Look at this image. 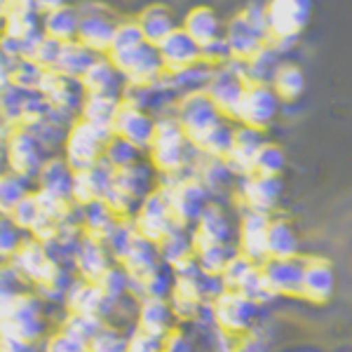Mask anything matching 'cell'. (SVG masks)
<instances>
[{
  "label": "cell",
  "instance_id": "1",
  "mask_svg": "<svg viewBox=\"0 0 352 352\" xmlns=\"http://www.w3.org/2000/svg\"><path fill=\"white\" fill-rule=\"evenodd\" d=\"M195 155L192 146L186 139L181 124L172 116L155 118V132L148 146L151 167L160 174V179H179L188 174L190 160Z\"/></svg>",
  "mask_w": 352,
  "mask_h": 352
},
{
  "label": "cell",
  "instance_id": "2",
  "mask_svg": "<svg viewBox=\"0 0 352 352\" xmlns=\"http://www.w3.org/2000/svg\"><path fill=\"white\" fill-rule=\"evenodd\" d=\"M50 333L47 303H43L31 289H24L0 308V336L24 343H43Z\"/></svg>",
  "mask_w": 352,
  "mask_h": 352
},
{
  "label": "cell",
  "instance_id": "3",
  "mask_svg": "<svg viewBox=\"0 0 352 352\" xmlns=\"http://www.w3.org/2000/svg\"><path fill=\"white\" fill-rule=\"evenodd\" d=\"M111 136L113 134L106 132V129H99L94 124L76 118L71 122V127L66 129L64 144H61V157L73 172L92 169L96 164H101L104 148L111 141Z\"/></svg>",
  "mask_w": 352,
  "mask_h": 352
},
{
  "label": "cell",
  "instance_id": "4",
  "mask_svg": "<svg viewBox=\"0 0 352 352\" xmlns=\"http://www.w3.org/2000/svg\"><path fill=\"white\" fill-rule=\"evenodd\" d=\"M8 265L16 272V277H19L21 285L26 289H38V287L47 285L50 280H54V277L66 268L64 263H59V261H54L50 256V252L45 249L43 242H38L36 237H31V235L24 240L19 252L10 258Z\"/></svg>",
  "mask_w": 352,
  "mask_h": 352
},
{
  "label": "cell",
  "instance_id": "5",
  "mask_svg": "<svg viewBox=\"0 0 352 352\" xmlns=\"http://www.w3.org/2000/svg\"><path fill=\"white\" fill-rule=\"evenodd\" d=\"M47 157L50 153L38 144V139L28 129H10L8 146H5V167H8L10 174L33 184Z\"/></svg>",
  "mask_w": 352,
  "mask_h": 352
},
{
  "label": "cell",
  "instance_id": "6",
  "mask_svg": "<svg viewBox=\"0 0 352 352\" xmlns=\"http://www.w3.org/2000/svg\"><path fill=\"white\" fill-rule=\"evenodd\" d=\"M188 242L192 254H204L209 249L230 247V223L226 219V209L221 204L207 202V207L200 212L195 223L188 230Z\"/></svg>",
  "mask_w": 352,
  "mask_h": 352
},
{
  "label": "cell",
  "instance_id": "7",
  "mask_svg": "<svg viewBox=\"0 0 352 352\" xmlns=\"http://www.w3.org/2000/svg\"><path fill=\"white\" fill-rule=\"evenodd\" d=\"M78 12H80V26H78L76 41L85 45L94 56H109L116 24L104 14V10L92 3L80 5Z\"/></svg>",
  "mask_w": 352,
  "mask_h": 352
},
{
  "label": "cell",
  "instance_id": "8",
  "mask_svg": "<svg viewBox=\"0 0 352 352\" xmlns=\"http://www.w3.org/2000/svg\"><path fill=\"white\" fill-rule=\"evenodd\" d=\"M153 132H155V118H151L148 111L124 104L120 99V109H118V116L113 120V136H120V139L144 153L148 151Z\"/></svg>",
  "mask_w": 352,
  "mask_h": 352
},
{
  "label": "cell",
  "instance_id": "9",
  "mask_svg": "<svg viewBox=\"0 0 352 352\" xmlns=\"http://www.w3.org/2000/svg\"><path fill=\"white\" fill-rule=\"evenodd\" d=\"M66 312H78V315H89V317H99V320L109 322L113 303L101 294V289L96 287V282L80 280V277H73L71 287H68L64 305Z\"/></svg>",
  "mask_w": 352,
  "mask_h": 352
},
{
  "label": "cell",
  "instance_id": "10",
  "mask_svg": "<svg viewBox=\"0 0 352 352\" xmlns=\"http://www.w3.org/2000/svg\"><path fill=\"white\" fill-rule=\"evenodd\" d=\"M111 265H113V256L109 249H106V244L82 235L71 258L73 275L87 282H99V277L104 275Z\"/></svg>",
  "mask_w": 352,
  "mask_h": 352
},
{
  "label": "cell",
  "instance_id": "11",
  "mask_svg": "<svg viewBox=\"0 0 352 352\" xmlns=\"http://www.w3.org/2000/svg\"><path fill=\"white\" fill-rule=\"evenodd\" d=\"M111 184V169L104 164H96L92 169H82V172H73L71 184V202L73 207L85 209L89 204H96L104 200L106 190Z\"/></svg>",
  "mask_w": 352,
  "mask_h": 352
},
{
  "label": "cell",
  "instance_id": "12",
  "mask_svg": "<svg viewBox=\"0 0 352 352\" xmlns=\"http://www.w3.org/2000/svg\"><path fill=\"white\" fill-rule=\"evenodd\" d=\"M174 324L176 322L167 305V298H144L136 303L134 322H132L134 331L160 340Z\"/></svg>",
  "mask_w": 352,
  "mask_h": 352
},
{
  "label": "cell",
  "instance_id": "13",
  "mask_svg": "<svg viewBox=\"0 0 352 352\" xmlns=\"http://www.w3.org/2000/svg\"><path fill=\"white\" fill-rule=\"evenodd\" d=\"M82 94H116L120 96L122 92V78L116 71V66L111 64L109 56H94V61L89 64L87 71L82 73L80 80Z\"/></svg>",
  "mask_w": 352,
  "mask_h": 352
},
{
  "label": "cell",
  "instance_id": "14",
  "mask_svg": "<svg viewBox=\"0 0 352 352\" xmlns=\"http://www.w3.org/2000/svg\"><path fill=\"white\" fill-rule=\"evenodd\" d=\"M118 109H120V96H116V94H85L80 111H78V118L113 134V120H116V116H118Z\"/></svg>",
  "mask_w": 352,
  "mask_h": 352
},
{
  "label": "cell",
  "instance_id": "15",
  "mask_svg": "<svg viewBox=\"0 0 352 352\" xmlns=\"http://www.w3.org/2000/svg\"><path fill=\"white\" fill-rule=\"evenodd\" d=\"M71 184H73V169L68 167L61 155H50L43 162L41 172L36 179V188L52 192V195L71 200Z\"/></svg>",
  "mask_w": 352,
  "mask_h": 352
},
{
  "label": "cell",
  "instance_id": "16",
  "mask_svg": "<svg viewBox=\"0 0 352 352\" xmlns=\"http://www.w3.org/2000/svg\"><path fill=\"white\" fill-rule=\"evenodd\" d=\"M122 221H118L113 217V212L106 207L104 202L89 204V207L80 209V230L85 237H92V240L109 244L113 237V232L118 230Z\"/></svg>",
  "mask_w": 352,
  "mask_h": 352
},
{
  "label": "cell",
  "instance_id": "17",
  "mask_svg": "<svg viewBox=\"0 0 352 352\" xmlns=\"http://www.w3.org/2000/svg\"><path fill=\"white\" fill-rule=\"evenodd\" d=\"M78 26H80V12H78V8H73V5H64V8L41 16L43 36L52 38L56 43L76 41Z\"/></svg>",
  "mask_w": 352,
  "mask_h": 352
},
{
  "label": "cell",
  "instance_id": "18",
  "mask_svg": "<svg viewBox=\"0 0 352 352\" xmlns=\"http://www.w3.org/2000/svg\"><path fill=\"white\" fill-rule=\"evenodd\" d=\"M92 61H94V54L89 52L85 45H80L78 41H68V43H61L59 59H56V66L52 71L61 73V76L68 78V80L78 82Z\"/></svg>",
  "mask_w": 352,
  "mask_h": 352
},
{
  "label": "cell",
  "instance_id": "19",
  "mask_svg": "<svg viewBox=\"0 0 352 352\" xmlns=\"http://www.w3.org/2000/svg\"><path fill=\"white\" fill-rule=\"evenodd\" d=\"M184 31L188 33V38L200 50L209 47V45L217 43V31H219L217 16L209 12V10H204V8L192 10V12L186 16Z\"/></svg>",
  "mask_w": 352,
  "mask_h": 352
},
{
  "label": "cell",
  "instance_id": "20",
  "mask_svg": "<svg viewBox=\"0 0 352 352\" xmlns=\"http://www.w3.org/2000/svg\"><path fill=\"white\" fill-rule=\"evenodd\" d=\"M139 28L141 33H144V41L153 45V47H157L164 38L169 36V33L176 31L172 16H169V12L164 8H148L144 14L139 16Z\"/></svg>",
  "mask_w": 352,
  "mask_h": 352
},
{
  "label": "cell",
  "instance_id": "21",
  "mask_svg": "<svg viewBox=\"0 0 352 352\" xmlns=\"http://www.w3.org/2000/svg\"><path fill=\"white\" fill-rule=\"evenodd\" d=\"M106 322L99 320V317H89V315H78V312H66L61 315V320L56 322V329L59 331L68 333L71 338L80 340V343L89 345V340H92L96 333L101 331V327H104Z\"/></svg>",
  "mask_w": 352,
  "mask_h": 352
},
{
  "label": "cell",
  "instance_id": "22",
  "mask_svg": "<svg viewBox=\"0 0 352 352\" xmlns=\"http://www.w3.org/2000/svg\"><path fill=\"white\" fill-rule=\"evenodd\" d=\"M31 192V184L19 176L5 172L0 174V217H10L24 197Z\"/></svg>",
  "mask_w": 352,
  "mask_h": 352
},
{
  "label": "cell",
  "instance_id": "23",
  "mask_svg": "<svg viewBox=\"0 0 352 352\" xmlns=\"http://www.w3.org/2000/svg\"><path fill=\"white\" fill-rule=\"evenodd\" d=\"M141 151L134 148L132 144H127L120 136H111V141L104 148V157H101V164L109 167L111 172H118V169L132 167V164L139 162Z\"/></svg>",
  "mask_w": 352,
  "mask_h": 352
},
{
  "label": "cell",
  "instance_id": "24",
  "mask_svg": "<svg viewBox=\"0 0 352 352\" xmlns=\"http://www.w3.org/2000/svg\"><path fill=\"white\" fill-rule=\"evenodd\" d=\"M43 68L33 64L31 59H19L10 66V87L19 89V92H38V85L43 78Z\"/></svg>",
  "mask_w": 352,
  "mask_h": 352
},
{
  "label": "cell",
  "instance_id": "25",
  "mask_svg": "<svg viewBox=\"0 0 352 352\" xmlns=\"http://www.w3.org/2000/svg\"><path fill=\"white\" fill-rule=\"evenodd\" d=\"M10 219H12V223L21 232H26V235H33L38 228H43V226L47 223V221L43 219L41 209H38V202H36V197H33V190L28 192L19 204H16V209L10 214Z\"/></svg>",
  "mask_w": 352,
  "mask_h": 352
},
{
  "label": "cell",
  "instance_id": "26",
  "mask_svg": "<svg viewBox=\"0 0 352 352\" xmlns=\"http://www.w3.org/2000/svg\"><path fill=\"white\" fill-rule=\"evenodd\" d=\"M59 50H61V43H56L47 36H38L36 41L26 43L24 59H31L33 64H38L43 71H52L56 66V59H59Z\"/></svg>",
  "mask_w": 352,
  "mask_h": 352
},
{
  "label": "cell",
  "instance_id": "27",
  "mask_svg": "<svg viewBox=\"0 0 352 352\" xmlns=\"http://www.w3.org/2000/svg\"><path fill=\"white\" fill-rule=\"evenodd\" d=\"M124 345H127V331L106 322L101 331L89 340L87 352H124Z\"/></svg>",
  "mask_w": 352,
  "mask_h": 352
},
{
  "label": "cell",
  "instance_id": "28",
  "mask_svg": "<svg viewBox=\"0 0 352 352\" xmlns=\"http://www.w3.org/2000/svg\"><path fill=\"white\" fill-rule=\"evenodd\" d=\"M26 232H21L12 223L10 217H0V263H10V258L19 252V247L26 240Z\"/></svg>",
  "mask_w": 352,
  "mask_h": 352
},
{
  "label": "cell",
  "instance_id": "29",
  "mask_svg": "<svg viewBox=\"0 0 352 352\" xmlns=\"http://www.w3.org/2000/svg\"><path fill=\"white\" fill-rule=\"evenodd\" d=\"M96 287L101 289V294H104L111 303H118V300H122L127 296V275H124V270L120 265L113 263L111 268L99 277Z\"/></svg>",
  "mask_w": 352,
  "mask_h": 352
},
{
  "label": "cell",
  "instance_id": "30",
  "mask_svg": "<svg viewBox=\"0 0 352 352\" xmlns=\"http://www.w3.org/2000/svg\"><path fill=\"white\" fill-rule=\"evenodd\" d=\"M41 352H87V345L71 338L68 333L59 331V329H54V331H50L47 336L43 338Z\"/></svg>",
  "mask_w": 352,
  "mask_h": 352
},
{
  "label": "cell",
  "instance_id": "31",
  "mask_svg": "<svg viewBox=\"0 0 352 352\" xmlns=\"http://www.w3.org/2000/svg\"><path fill=\"white\" fill-rule=\"evenodd\" d=\"M24 285H21V280L16 277V272L10 268L8 263H0V308H3L5 303H10L16 294L24 292Z\"/></svg>",
  "mask_w": 352,
  "mask_h": 352
},
{
  "label": "cell",
  "instance_id": "32",
  "mask_svg": "<svg viewBox=\"0 0 352 352\" xmlns=\"http://www.w3.org/2000/svg\"><path fill=\"white\" fill-rule=\"evenodd\" d=\"M124 352H160V340H155V338H151V336H144V333L129 329Z\"/></svg>",
  "mask_w": 352,
  "mask_h": 352
},
{
  "label": "cell",
  "instance_id": "33",
  "mask_svg": "<svg viewBox=\"0 0 352 352\" xmlns=\"http://www.w3.org/2000/svg\"><path fill=\"white\" fill-rule=\"evenodd\" d=\"M0 352H41V343H24V340L0 336Z\"/></svg>",
  "mask_w": 352,
  "mask_h": 352
},
{
  "label": "cell",
  "instance_id": "34",
  "mask_svg": "<svg viewBox=\"0 0 352 352\" xmlns=\"http://www.w3.org/2000/svg\"><path fill=\"white\" fill-rule=\"evenodd\" d=\"M33 5H36L38 14H47V12H54V10L64 8L66 0H33Z\"/></svg>",
  "mask_w": 352,
  "mask_h": 352
},
{
  "label": "cell",
  "instance_id": "35",
  "mask_svg": "<svg viewBox=\"0 0 352 352\" xmlns=\"http://www.w3.org/2000/svg\"><path fill=\"white\" fill-rule=\"evenodd\" d=\"M10 66L12 64L0 54V94H3L5 89H10Z\"/></svg>",
  "mask_w": 352,
  "mask_h": 352
},
{
  "label": "cell",
  "instance_id": "36",
  "mask_svg": "<svg viewBox=\"0 0 352 352\" xmlns=\"http://www.w3.org/2000/svg\"><path fill=\"white\" fill-rule=\"evenodd\" d=\"M8 127H0V157H5V146H8Z\"/></svg>",
  "mask_w": 352,
  "mask_h": 352
}]
</instances>
